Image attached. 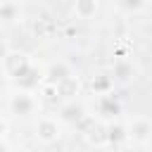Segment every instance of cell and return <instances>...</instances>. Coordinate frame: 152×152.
Masks as SVG:
<instances>
[{
	"mask_svg": "<svg viewBox=\"0 0 152 152\" xmlns=\"http://www.w3.org/2000/svg\"><path fill=\"white\" fill-rule=\"evenodd\" d=\"M131 74H133V69H131V64H128L126 59H119V62L114 64V78L126 81V78H131Z\"/></svg>",
	"mask_w": 152,
	"mask_h": 152,
	"instance_id": "obj_16",
	"label": "cell"
},
{
	"mask_svg": "<svg viewBox=\"0 0 152 152\" xmlns=\"http://www.w3.org/2000/svg\"><path fill=\"white\" fill-rule=\"evenodd\" d=\"M145 5H147V0H119V7H121L124 12H128V14H138V12H142Z\"/></svg>",
	"mask_w": 152,
	"mask_h": 152,
	"instance_id": "obj_15",
	"label": "cell"
},
{
	"mask_svg": "<svg viewBox=\"0 0 152 152\" xmlns=\"http://www.w3.org/2000/svg\"><path fill=\"white\" fill-rule=\"evenodd\" d=\"M2 152H12V147H10V140H7V135H2Z\"/></svg>",
	"mask_w": 152,
	"mask_h": 152,
	"instance_id": "obj_17",
	"label": "cell"
},
{
	"mask_svg": "<svg viewBox=\"0 0 152 152\" xmlns=\"http://www.w3.org/2000/svg\"><path fill=\"white\" fill-rule=\"evenodd\" d=\"M100 10V0H74V14L78 19H93Z\"/></svg>",
	"mask_w": 152,
	"mask_h": 152,
	"instance_id": "obj_8",
	"label": "cell"
},
{
	"mask_svg": "<svg viewBox=\"0 0 152 152\" xmlns=\"http://www.w3.org/2000/svg\"><path fill=\"white\" fill-rule=\"evenodd\" d=\"M38 107H40V100L31 90H14L7 97V109L14 116H31Z\"/></svg>",
	"mask_w": 152,
	"mask_h": 152,
	"instance_id": "obj_1",
	"label": "cell"
},
{
	"mask_svg": "<svg viewBox=\"0 0 152 152\" xmlns=\"http://www.w3.org/2000/svg\"><path fill=\"white\" fill-rule=\"evenodd\" d=\"M59 119L66 121V124H78L83 119V107L76 104V102H64L62 109H59Z\"/></svg>",
	"mask_w": 152,
	"mask_h": 152,
	"instance_id": "obj_10",
	"label": "cell"
},
{
	"mask_svg": "<svg viewBox=\"0 0 152 152\" xmlns=\"http://www.w3.org/2000/svg\"><path fill=\"white\" fill-rule=\"evenodd\" d=\"M57 88H59V95L64 97V100H69L71 102V97L78 93V76H66V78H62L59 83H57Z\"/></svg>",
	"mask_w": 152,
	"mask_h": 152,
	"instance_id": "obj_12",
	"label": "cell"
},
{
	"mask_svg": "<svg viewBox=\"0 0 152 152\" xmlns=\"http://www.w3.org/2000/svg\"><path fill=\"white\" fill-rule=\"evenodd\" d=\"M0 17H2L5 24L17 21V19H19V2H14V0H5V2L0 5Z\"/></svg>",
	"mask_w": 152,
	"mask_h": 152,
	"instance_id": "obj_13",
	"label": "cell"
},
{
	"mask_svg": "<svg viewBox=\"0 0 152 152\" xmlns=\"http://www.w3.org/2000/svg\"><path fill=\"white\" fill-rule=\"evenodd\" d=\"M36 95H38V100L40 102H45V104H55L62 95H59V88H57V83H52V81H45L38 90H36Z\"/></svg>",
	"mask_w": 152,
	"mask_h": 152,
	"instance_id": "obj_9",
	"label": "cell"
},
{
	"mask_svg": "<svg viewBox=\"0 0 152 152\" xmlns=\"http://www.w3.org/2000/svg\"><path fill=\"white\" fill-rule=\"evenodd\" d=\"M90 90H93V95H97V97H102V95H112V90H114V76H107V74H97V76H93V81H90Z\"/></svg>",
	"mask_w": 152,
	"mask_h": 152,
	"instance_id": "obj_7",
	"label": "cell"
},
{
	"mask_svg": "<svg viewBox=\"0 0 152 152\" xmlns=\"http://www.w3.org/2000/svg\"><path fill=\"white\" fill-rule=\"evenodd\" d=\"M31 64V57L21 50H5V57H2V71H5V78L12 83L26 66Z\"/></svg>",
	"mask_w": 152,
	"mask_h": 152,
	"instance_id": "obj_3",
	"label": "cell"
},
{
	"mask_svg": "<svg viewBox=\"0 0 152 152\" xmlns=\"http://www.w3.org/2000/svg\"><path fill=\"white\" fill-rule=\"evenodd\" d=\"M107 138H109V145H119V142L128 140V126H124L121 121H109L107 124Z\"/></svg>",
	"mask_w": 152,
	"mask_h": 152,
	"instance_id": "obj_11",
	"label": "cell"
},
{
	"mask_svg": "<svg viewBox=\"0 0 152 152\" xmlns=\"http://www.w3.org/2000/svg\"><path fill=\"white\" fill-rule=\"evenodd\" d=\"M36 133V140L40 142V145H52V142H57L59 140V135H62V119L57 116H50V114H45V116H40L38 121H36V128H33Z\"/></svg>",
	"mask_w": 152,
	"mask_h": 152,
	"instance_id": "obj_2",
	"label": "cell"
},
{
	"mask_svg": "<svg viewBox=\"0 0 152 152\" xmlns=\"http://www.w3.org/2000/svg\"><path fill=\"white\" fill-rule=\"evenodd\" d=\"M128 140L133 145H147L152 142V121L145 116H138L128 124Z\"/></svg>",
	"mask_w": 152,
	"mask_h": 152,
	"instance_id": "obj_4",
	"label": "cell"
},
{
	"mask_svg": "<svg viewBox=\"0 0 152 152\" xmlns=\"http://www.w3.org/2000/svg\"><path fill=\"white\" fill-rule=\"evenodd\" d=\"M83 138H86V142L88 145H93V147H104V145H109V138H107V126H102V124H90L86 131H83Z\"/></svg>",
	"mask_w": 152,
	"mask_h": 152,
	"instance_id": "obj_5",
	"label": "cell"
},
{
	"mask_svg": "<svg viewBox=\"0 0 152 152\" xmlns=\"http://www.w3.org/2000/svg\"><path fill=\"white\" fill-rule=\"evenodd\" d=\"M95 112H97L100 116H104V119H112V116H116V114L121 112V107H119V102L114 100V95H102V97L95 100Z\"/></svg>",
	"mask_w": 152,
	"mask_h": 152,
	"instance_id": "obj_6",
	"label": "cell"
},
{
	"mask_svg": "<svg viewBox=\"0 0 152 152\" xmlns=\"http://www.w3.org/2000/svg\"><path fill=\"white\" fill-rule=\"evenodd\" d=\"M48 81H52V83H59L62 78H66V76H71V71H69V66L64 64V62H57V64H52L48 71Z\"/></svg>",
	"mask_w": 152,
	"mask_h": 152,
	"instance_id": "obj_14",
	"label": "cell"
}]
</instances>
